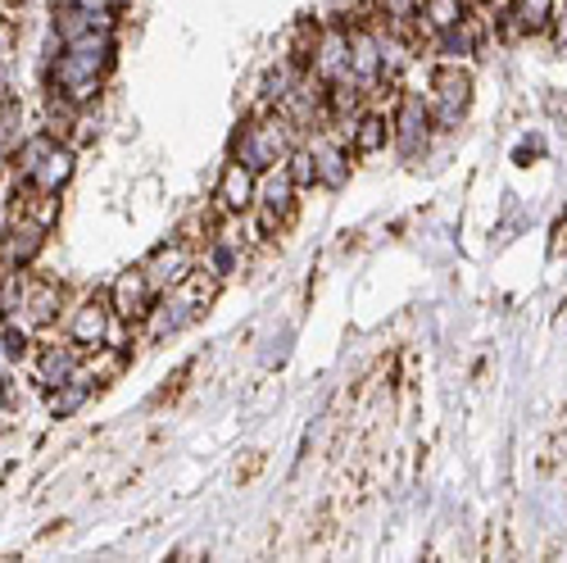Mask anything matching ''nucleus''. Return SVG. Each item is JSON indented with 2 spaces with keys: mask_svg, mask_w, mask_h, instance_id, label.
Segmentation results:
<instances>
[{
  "mask_svg": "<svg viewBox=\"0 0 567 563\" xmlns=\"http://www.w3.org/2000/svg\"><path fill=\"white\" fill-rule=\"evenodd\" d=\"M114 69V32H86L78 41H64L60 60L51 64L55 96L86 105L101 91V78Z\"/></svg>",
  "mask_w": 567,
  "mask_h": 563,
  "instance_id": "obj_1",
  "label": "nucleus"
},
{
  "mask_svg": "<svg viewBox=\"0 0 567 563\" xmlns=\"http://www.w3.org/2000/svg\"><path fill=\"white\" fill-rule=\"evenodd\" d=\"M231 155L241 160L246 168H255V173H268V168H277L281 160L291 155V132H287V119H250V123H241V132H236V141H231Z\"/></svg>",
  "mask_w": 567,
  "mask_h": 563,
  "instance_id": "obj_2",
  "label": "nucleus"
},
{
  "mask_svg": "<svg viewBox=\"0 0 567 563\" xmlns=\"http://www.w3.org/2000/svg\"><path fill=\"white\" fill-rule=\"evenodd\" d=\"M472 105V73L458 69V60H445L432 78V123L436 127H458L463 110Z\"/></svg>",
  "mask_w": 567,
  "mask_h": 563,
  "instance_id": "obj_3",
  "label": "nucleus"
},
{
  "mask_svg": "<svg viewBox=\"0 0 567 563\" xmlns=\"http://www.w3.org/2000/svg\"><path fill=\"white\" fill-rule=\"evenodd\" d=\"M110 309H114L123 323L151 318V309H155V287H151L146 268H127L123 277H114V287H110Z\"/></svg>",
  "mask_w": 567,
  "mask_h": 563,
  "instance_id": "obj_4",
  "label": "nucleus"
},
{
  "mask_svg": "<svg viewBox=\"0 0 567 563\" xmlns=\"http://www.w3.org/2000/svg\"><path fill=\"white\" fill-rule=\"evenodd\" d=\"M141 268H146V277H151V287L155 291H168V287H177V282L186 277V273H192L196 268V255H192V242H168V246H159L146 264H141Z\"/></svg>",
  "mask_w": 567,
  "mask_h": 563,
  "instance_id": "obj_5",
  "label": "nucleus"
},
{
  "mask_svg": "<svg viewBox=\"0 0 567 563\" xmlns=\"http://www.w3.org/2000/svg\"><path fill=\"white\" fill-rule=\"evenodd\" d=\"M309 69H313L322 82L354 78V73H350V28L318 32V45H313V60H309Z\"/></svg>",
  "mask_w": 567,
  "mask_h": 563,
  "instance_id": "obj_6",
  "label": "nucleus"
},
{
  "mask_svg": "<svg viewBox=\"0 0 567 563\" xmlns=\"http://www.w3.org/2000/svg\"><path fill=\"white\" fill-rule=\"evenodd\" d=\"M60 305H64V287H55V282L45 277H28V296H23V309L14 314L19 327H51L60 318Z\"/></svg>",
  "mask_w": 567,
  "mask_h": 563,
  "instance_id": "obj_7",
  "label": "nucleus"
},
{
  "mask_svg": "<svg viewBox=\"0 0 567 563\" xmlns=\"http://www.w3.org/2000/svg\"><path fill=\"white\" fill-rule=\"evenodd\" d=\"M350 73H354V82H359L363 91L386 78L382 37H372L368 28H350Z\"/></svg>",
  "mask_w": 567,
  "mask_h": 563,
  "instance_id": "obj_8",
  "label": "nucleus"
},
{
  "mask_svg": "<svg viewBox=\"0 0 567 563\" xmlns=\"http://www.w3.org/2000/svg\"><path fill=\"white\" fill-rule=\"evenodd\" d=\"M395 127V141H400V151L413 160V155H422V151H427V132H432V110L427 105H422L417 96H404L400 101V114L391 119Z\"/></svg>",
  "mask_w": 567,
  "mask_h": 563,
  "instance_id": "obj_9",
  "label": "nucleus"
},
{
  "mask_svg": "<svg viewBox=\"0 0 567 563\" xmlns=\"http://www.w3.org/2000/svg\"><path fill=\"white\" fill-rule=\"evenodd\" d=\"M45 232H51V227H41L32 218L10 223L6 227V242H0V264H6V268H28L41 255V246H45Z\"/></svg>",
  "mask_w": 567,
  "mask_h": 563,
  "instance_id": "obj_10",
  "label": "nucleus"
},
{
  "mask_svg": "<svg viewBox=\"0 0 567 563\" xmlns=\"http://www.w3.org/2000/svg\"><path fill=\"white\" fill-rule=\"evenodd\" d=\"M110 305L105 300H82L78 309H73V323H69V341H78L82 350H101L105 346V337H110Z\"/></svg>",
  "mask_w": 567,
  "mask_h": 563,
  "instance_id": "obj_11",
  "label": "nucleus"
},
{
  "mask_svg": "<svg viewBox=\"0 0 567 563\" xmlns=\"http://www.w3.org/2000/svg\"><path fill=\"white\" fill-rule=\"evenodd\" d=\"M309 151H313V164H318V182L332 186V192H341V186L350 182V151L341 146L332 132H318L309 141Z\"/></svg>",
  "mask_w": 567,
  "mask_h": 563,
  "instance_id": "obj_12",
  "label": "nucleus"
},
{
  "mask_svg": "<svg viewBox=\"0 0 567 563\" xmlns=\"http://www.w3.org/2000/svg\"><path fill=\"white\" fill-rule=\"evenodd\" d=\"M296 192H300V186L291 182L287 168L268 177V186H264L259 201H255V205H259V218H264V232H272L277 223H287V218L296 214Z\"/></svg>",
  "mask_w": 567,
  "mask_h": 563,
  "instance_id": "obj_13",
  "label": "nucleus"
},
{
  "mask_svg": "<svg viewBox=\"0 0 567 563\" xmlns=\"http://www.w3.org/2000/svg\"><path fill=\"white\" fill-rule=\"evenodd\" d=\"M259 201V186H255V168H246L241 160H231L218 177V205L231 209V214H241Z\"/></svg>",
  "mask_w": 567,
  "mask_h": 563,
  "instance_id": "obj_14",
  "label": "nucleus"
},
{
  "mask_svg": "<svg viewBox=\"0 0 567 563\" xmlns=\"http://www.w3.org/2000/svg\"><path fill=\"white\" fill-rule=\"evenodd\" d=\"M37 378L45 387H64L73 378H82V346L78 341H64V346H45L41 350V368H37Z\"/></svg>",
  "mask_w": 567,
  "mask_h": 563,
  "instance_id": "obj_15",
  "label": "nucleus"
},
{
  "mask_svg": "<svg viewBox=\"0 0 567 563\" xmlns=\"http://www.w3.org/2000/svg\"><path fill=\"white\" fill-rule=\"evenodd\" d=\"M69 177H73V151L69 146H51L45 151V160L32 168V177H28V186L32 192H64L69 186Z\"/></svg>",
  "mask_w": 567,
  "mask_h": 563,
  "instance_id": "obj_16",
  "label": "nucleus"
},
{
  "mask_svg": "<svg viewBox=\"0 0 567 563\" xmlns=\"http://www.w3.org/2000/svg\"><path fill=\"white\" fill-rule=\"evenodd\" d=\"M554 14H558V0H513V10L508 19L517 23V32H527V37H540L554 28Z\"/></svg>",
  "mask_w": 567,
  "mask_h": 563,
  "instance_id": "obj_17",
  "label": "nucleus"
},
{
  "mask_svg": "<svg viewBox=\"0 0 567 563\" xmlns=\"http://www.w3.org/2000/svg\"><path fill=\"white\" fill-rule=\"evenodd\" d=\"M386 136H391V119H382V114H359V119L350 123V151H354V155H372V151L386 146Z\"/></svg>",
  "mask_w": 567,
  "mask_h": 563,
  "instance_id": "obj_18",
  "label": "nucleus"
},
{
  "mask_svg": "<svg viewBox=\"0 0 567 563\" xmlns=\"http://www.w3.org/2000/svg\"><path fill=\"white\" fill-rule=\"evenodd\" d=\"M477 41H482V37H477V23L463 19V23L436 32V55H441V60H467L472 51H477Z\"/></svg>",
  "mask_w": 567,
  "mask_h": 563,
  "instance_id": "obj_19",
  "label": "nucleus"
},
{
  "mask_svg": "<svg viewBox=\"0 0 567 563\" xmlns=\"http://www.w3.org/2000/svg\"><path fill=\"white\" fill-rule=\"evenodd\" d=\"M417 19H427L432 32L454 28V23L467 19V0H422V14H417Z\"/></svg>",
  "mask_w": 567,
  "mask_h": 563,
  "instance_id": "obj_20",
  "label": "nucleus"
},
{
  "mask_svg": "<svg viewBox=\"0 0 567 563\" xmlns=\"http://www.w3.org/2000/svg\"><path fill=\"white\" fill-rule=\"evenodd\" d=\"M28 296V268H6L0 277V318H14Z\"/></svg>",
  "mask_w": 567,
  "mask_h": 563,
  "instance_id": "obj_21",
  "label": "nucleus"
},
{
  "mask_svg": "<svg viewBox=\"0 0 567 563\" xmlns=\"http://www.w3.org/2000/svg\"><path fill=\"white\" fill-rule=\"evenodd\" d=\"M86 400H91V382H86V378H73V382H64V387H55L51 413H55V418H69V413L82 409Z\"/></svg>",
  "mask_w": 567,
  "mask_h": 563,
  "instance_id": "obj_22",
  "label": "nucleus"
},
{
  "mask_svg": "<svg viewBox=\"0 0 567 563\" xmlns=\"http://www.w3.org/2000/svg\"><path fill=\"white\" fill-rule=\"evenodd\" d=\"M287 173H291V182L300 186V192H305V186H313V182H318L313 151H309V146H305V151H291V155H287Z\"/></svg>",
  "mask_w": 567,
  "mask_h": 563,
  "instance_id": "obj_23",
  "label": "nucleus"
},
{
  "mask_svg": "<svg viewBox=\"0 0 567 563\" xmlns=\"http://www.w3.org/2000/svg\"><path fill=\"white\" fill-rule=\"evenodd\" d=\"M231 268H241V250L227 246L223 237H214V242H209V273H214V277H227Z\"/></svg>",
  "mask_w": 567,
  "mask_h": 563,
  "instance_id": "obj_24",
  "label": "nucleus"
},
{
  "mask_svg": "<svg viewBox=\"0 0 567 563\" xmlns=\"http://www.w3.org/2000/svg\"><path fill=\"white\" fill-rule=\"evenodd\" d=\"M377 14L386 23H409L422 14V0H377Z\"/></svg>",
  "mask_w": 567,
  "mask_h": 563,
  "instance_id": "obj_25",
  "label": "nucleus"
},
{
  "mask_svg": "<svg viewBox=\"0 0 567 563\" xmlns=\"http://www.w3.org/2000/svg\"><path fill=\"white\" fill-rule=\"evenodd\" d=\"M192 372H196V364L177 368V372H173V387H159V391H155V405H173V400H177V391H182L186 382H192Z\"/></svg>",
  "mask_w": 567,
  "mask_h": 563,
  "instance_id": "obj_26",
  "label": "nucleus"
},
{
  "mask_svg": "<svg viewBox=\"0 0 567 563\" xmlns=\"http://www.w3.org/2000/svg\"><path fill=\"white\" fill-rule=\"evenodd\" d=\"M259 468H264V454H259V450H250V459H246V463H236V482L250 487V482L259 478Z\"/></svg>",
  "mask_w": 567,
  "mask_h": 563,
  "instance_id": "obj_27",
  "label": "nucleus"
},
{
  "mask_svg": "<svg viewBox=\"0 0 567 563\" xmlns=\"http://www.w3.org/2000/svg\"><path fill=\"white\" fill-rule=\"evenodd\" d=\"M6 355L10 359H23L28 355V327H10V332H6Z\"/></svg>",
  "mask_w": 567,
  "mask_h": 563,
  "instance_id": "obj_28",
  "label": "nucleus"
},
{
  "mask_svg": "<svg viewBox=\"0 0 567 563\" xmlns=\"http://www.w3.org/2000/svg\"><path fill=\"white\" fill-rule=\"evenodd\" d=\"M549 32H554V41H558V45H567V6H558V14H554V28H549Z\"/></svg>",
  "mask_w": 567,
  "mask_h": 563,
  "instance_id": "obj_29",
  "label": "nucleus"
},
{
  "mask_svg": "<svg viewBox=\"0 0 567 563\" xmlns=\"http://www.w3.org/2000/svg\"><path fill=\"white\" fill-rule=\"evenodd\" d=\"M55 10H64V6H91V10H101V6H110V0H51Z\"/></svg>",
  "mask_w": 567,
  "mask_h": 563,
  "instance_id": "obj_30",
  "label": "nucleus"
},
{
  "mask_svg": "<svg viewBox=\"0 0 567 563\" xmlns=\"http://www.w3.org/2000/svg\"><path fill=\"white\" fill-rule=\"evenodd\" d=\"M110 6H114V10H123V6H127V0H110Z\"/></svg>",
  "mask_w": 567,
  "mask_h": 563,
  "instance_id": "obj_31",
  "label": "nucleus"
}]
</instances>
